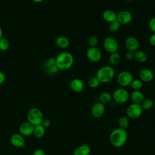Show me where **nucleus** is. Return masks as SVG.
<instances>
[{"mask_svg":"<svg viewBox=\"0 0 155 155\" xmlns=\"http://www.w3.org/2000/svg\"><path fill=\"white\" fill-rule=\"evenodd\" d=\"M139 79L143 83H148L151 82L154 78L153 71L150 68H143L139 72Z\"/></svg>","mask_w":155,"mask_h":155,"instance_id":"14","label":"nucleus"},{"mask_svg":"<svg viewBox=\"0 0 155 155\" xmlns=\"http://www.w3.org/2000/svg\"><path fill=\"white\" fill-rule=\"evenodd\" d=\"M70 87L74 92L80 93L84 88V83L82 79L79 78H74L70 82Z\"/></svg>","mask_w":155,"mask_h":155,"instance_id":"17","label":"nucleus"},{"mask_svg":"<svg viewBox=\"0 0 155 155\" xmlns=\"http://www.w3.org/2000/svg\"><path fill=\"white\" fill-rule=\"evenodd\" d=\"M148 27L152 33H155V16L150 19L148 22Z\"/></svg>","mask_w":155,"mask_h":155,"instance_id":"33","label":"nucleus"},{"mask_svg":"<svg viewBox=\"0 0 155 155\" xmlns=\"http://www.w3.org/2000/svg\"><path fill=\"white\" fill-rule=\"evenodd\" d=\"M154 102L151 98H145L143 101L140 104L143 110H149L153 107Z\"/></svg>","mask_w":155,"mask_h":155,"instance_id":"28","label":"nucleus"},{"mask_svg":"<svg viewBox=\"0 0 155 155\" xmlns=\"http://www.w3.org/2000/svg\"><path fill=\"white\" fill-rule=\"evenodd\" d=\"M134 79L133 76L131 72L127 70L120 71L116 76V81L121 87H127L130 85L132 81Z\"/></svg>","mask_w":155,"mask_h":155,"instance_id":"6","label":"nucleus"},{"mask_svg":"<svg viewBox=\"0 0 155 155\" xmlns=\"http://www.w3.org/2000/svg\"><path fill=\"white\" fill-rule=\"evenodd\" d=\"M12 145L17 148H23L25 145L24 136L20 133H15L12 134L10 139Z\"/></svg>","mask_w":155,"mask_h":155,"instance_id":"16","label":"nucleus"},{"mask_svg":"<svg viewBox=\"0 0 155 155\" xmlns=\"http://www.w3.org/2000/svg\"><path fill=\"white\" fill-rule=\"evenodd\" d=\"M5 81V74L2 72L0 71V85L2 84Z\"/></svg>","mask_w":155,"mask_h":155,"instance_id":"38","label":"nucleus"},{"mask_svg":"<svg viewBox=\"0 0 155 155\" xmlns=\"http://www.w3.org/2000/svg\"><path fill=\"white\" fill-rule=\"evenodd\" d=\"M119 128L126 130L130 125V119L127 116H120L117 121Z\"/></svg>","mask_w":155,"mask_h":155,"instance_id":"26","label":"nucleus"},{"mask_svg":"<svg viewBox=\"0 0 155 155\" xmlns=\"http://www.w3.org/2000/svg\"><path fill=\"white\" fill-rule=\"evenodd\" d=\"M102 16L104 20L108 23L117 21V13L110 9L104 10L102 13Z\"/></svg>","mask_w":155,"mask_h":155,"instance_id":"19","label":"nucleus"},{"mask_svg":"<svg viewBox=\"0 0 155 155\" xmlns=\"http://www.w3.org/2000/svg\"><path fill=\"white\" fill-rule=\"evenodd\" d=\"M120 60H121L120 54L117 51L110 53L108 57L109 62L112 67L117 65L120 63Z\"/></svg>","mask_w":155,"mask_h":155,"instance_id":"24","label":"nucleus"},{"mask_svg":"<svg viewBox=\"0 0 155 155\" xmlns=\"http://www.w3.org/2000/svg\"><path fill=\"white\" fill-rule=\"evenodd\" d=\"M44 68L48 74L51 75L57 74L59 70L56 66L55 58H50L45 62L44 64Z\"/></svg>","mask_w":155,"mask_h":155,"instance_id":"11","label":"nucleus"},{"mask_svg":"<svg viewBox=\"0 0 155 155\" xmlns=\"http://www.w3.org/2000/svg\"><path fill=\"white\" fill-rule=\"evenodd\" d=\"M143 111L140 104L132 103L127 107L126 114L128 118L137 119L142 115Z\"/></svg>","mask_w":155,"mask_h":155,"instance_id":"7","label":"nucleus"},{"mask_svg":"<svg viewBox=\"0 0 155 155\" xmlns=\"http://www.w3.org/2000/svg\"><path fill=\"white\" fill-rule=\"evenodd\" d=\"M111 94L113 100L114 102L117 104H124L127 102L130 98V94L128 90L124 87L116 89Z\"/></svg>","mask_w":155,"mask_h":155,"instance_id":"5","label":"nucleus"},{"mask_svg":"<svg viewBox=\"0 0 155 155\" xmlns=\"http://www.w3.org/2000/svg\"><path fill=\"white\" fill-rule=\"evenodd\" d=\"M2 36H3V31H2V29L0 25V39L2 38Z\"/></svg>","mask_w":155,"mask_h":155,"instance_id":"39","label":"nucleus"},{"mask_svg":"<svg viewBox=\"0 0 155 155\" xmlns=\"http://www.w3.org/2000/svg\"><path fill=\"white\" fill-rule=\"evenodd\" d=\"M55 44L58 47L61 49H65L70 45V41L65 36H59L55 39Z\"/></svg>","mask_w":155,"mask_h":155,"instance_id":"21","label":"nucleus"},{"mask_svg":"<svg viewBox=\"0 0 155 155\" xmlns=\"http://www.w3.org/2000/svg\"><path fill=\"white\" fill-rule=\"evenodd\" d=\"M87 84L90 88L94 89L97 88L100 85L101 82H99V81L98 80L96 76H93L88 79Z\"/></svg>","mask_w":155,"mask_h":155,"instance_id":"27","label":"nucleus"},{"mask_svg":"<svg viewBox=\"0 0 155 155\" xmlns=\"http://www.w3.org/2000/svg\"><path fill=\"white\" fill-rule=\"evenodd\" d=\"M27 120L34 126L41 124L44 119V115L42 112L38 108L33 107L30 108L27 114Z\"/></svg>","mask_w":155,"mask_h":155,"instance_id":"4","label":"nucleus"},{"mask_svg":"<svg viewBox=\"0 0 155 155\" xmlns=\"http://www.w3.org/2000/svg\"><path fill=\"white\" fill-rule=\"evenodd\" d=\"M86 55L88 59L93 63L99 62L102 58V53L97 47H89L87 51Z\"/></svg>","mask_w":155,"mask_h":155,"instance_id":"9","label":"nucleus"},{"mask_svg":"<svg viewBox=\"0 0 155 155\" xmlns=\"http://www.w3.org/2000/svg\"><path fill=\"white\" fill-rule=\"evenodd\" d=\"M105 111V105L100 102H95L91 109V114L94 118H99L102 117Z\"/></svg>","mask_w":155,"mask_h":155,"instance_id":"13","label":"nucleus"},{"mask_svg":"<svg viewBox=\"0 0 155 155\" xmlns=\"http://www.w3.org/2000/svg\"><path fill=\"white\" fill-rule=\"evenodd\" d=\"M103 46L105 50L110 54L117 51L119 48V45L117 40L111 36L105 38L103 42Z\"/></svg>","mask_w":155,"mask_h":155,"instance_id":"8","label":"nucleus"},{"mask_svg":"<svg viewBox=\"0 0 155 155\" xmlns=\"http://www.w3.org/2000/svg\"><path fill=\"white\" fill-rule=\"evenodd\" d=\"M110 141L111 145L116 148L123 147L127 142L128 139V133L126 130L117 128L112 130L109 136Z\"/></svg>","mask_w":155,"mask_h":155,"instance_id":"1","label":"nucleus"},{"mask_svg":"<svg viewBox=\"0 0 155 155\" xmlns=\"http://www.w3.org/2000/svg\"><path fill=\"white\" fill-rule=\"evenodd\" d=\"M125 46L128 51L136 52L139 48V41L134 36H128L125 40Z\"/></svg>","mask_w":155,"mask_h":155,"instance_id":"12","label":"nucleus"},{"mask_svg":"<svg viewBox=\"0 0 155 155\" xmlns=\"http://www.w3.org/2000/svg\"><path fill=\"white\" fill-rule=\"evenodd\" d=\"M148 41L151 46L155 47V33H153L149 37Z\"/></svg>","mask_w":155,"mask_h":155,"instance_id":"35","label":"nucleus"},{"mask_svg":"<svg viewBox=\"0 0 155 155\" xmlns=\"http://www.w3.org/2000/svg\"><path fill=\"white\" fill-rule=\"evenodd\" d=\"M130 97L133 101V103L137 104H141L145 98L144 94L140 90H133L130 94Z\"/></svg>","mask_w":155,"mask_h":155,"instance_id":"18","label":"nucleus"},{"mask_svg":"<svg viewBox=\"0 0 155 155\" xmlns=\"http://www.w3.org/2000/svg\"><path fill=\"white\" fill-rule=\"evenodd\" d=\"M115 76V71L111 65H104L96 71V76L102 84H108L113 81Z\"/></svg>","mask_w":155,"mask_h":155,"instance_id":"3","label":"nucleus"},{"mask_svg":"<svg viewBox=\"0 0 155 155\" xmlns=\"http://www.w3.org/2000/svg\"><path fill=\"white\" fill-rule=\"evenodd\" d=\"M45 133V128L41 124L36 125L34 127L33 134L37 138L42 137Z\"/></svg>","mask_w":155,"mask_h":155,"instance_id":"25","label":"nucleus"},{"mask_svg":"<svg viewBox=\"0 0 155 155\" xmlns=\"http://www.w3.org/2000/svg\"><path fill=\"white\" fill-rule=\"evenodd\" d=\"M133 19V14L127 10H122L117 14V21L120 25H127L132 21Z\"/></svg>","mask_w":155,"mask_h":155,"instance_id":"10","label":"nucleus"},{"mask_svg":"<svg viewBox=\"0 0 155 155\" xmlns=\"http://www.w3.org/2000/svg\"><path fill=\"white\" fill-rule=\"evenodd\" d=\"M56 64L59 70H67L73 65L74 57L68 51L60 53L55 58Z\"/></svg>","mask_w":155,"mask_h":155,"instance_id":"2","label":"nucleus"},{"mask_svg":"<svg viewBox=\"0 0 155 155\" xmlns=\"http://www.w3.org/2000/svg\"><path fill=\"white\" fill-rule=\"evenodd\" d=\"M87 42L89 45V47H97L99 42L98 38L95 35H91L88 38Z\"/></svg>","mask_w":155,"mask_h":155,"instance_id":"31","label":"nucleus"},{"mask_svg":"<svg viewBox=\"0 0 155 155\" xmlns=\"http://www.w3.org/2000/svg\"><path fill=\"white\" fill-rule=\"evenodd\" d=\"M33 155H45V152L42 149H36L33 153Z\"/></svg>","mask_w":155,"mask_h":155,"instance_id":"37","label":"nucleus"},{"mask_svg":"<svg viewBox=\"0 0 155 155\" xmlns=\"http://www.w3.org/2000/svg\"><path fill=\"white\" fill-rule=\"evenodd\" d=\"M99 102L103 104L104 105L108 104L111 102L113 100L112 98V94L107 91H104L102 92L98 97Z\"/></svg>","mask_w":155,"mask_h":155,"instance_id":"22","label":"nucleus"},{"mask_svg":"<svg viewBox=\"0 0 155 155\" xmlns=\"http://www.w3.org/2000/svg\"><path fill=\"white\" fill-rule=\"evenodd\" d=\"M91 148L87 144H82L78 147L73 151V155H90Z\"/></svg>","mask_w":155,"mask_h":155,"instance_id":"20","label":"nucleus"},{"mask_svg":"<svg viewBox=\"0 0 155 155\" xmlns=\"http://www.w3.org/2000/svg\"><path fill=\"white\" fill-rule=\"evenodd\" d=\"M125 57L127 61H131L133 59H134V53L131 51H127V53H125Z\"/></svg>","mask_w":155,"mask_h":155,"instance_id":"34","label":"nucleus"},{"mask_svg":"<svg viewBox=\"0 0 155 155\" xmlns=\"http://www.w3.org/2000/svg\"><path fill=\"white\" fill-rule=\"evenodd\" d=\"M33 2H36V3H39V2H42L44 0H32Z\"/></svg>","mask_w":155,"mask_h":155,"instance_id":"40","label":"nucleus"},{"mask_svg":"<svg viewBox=\"0 0 155 155\" xmlns=\"http://www.w3.org/2000/svg\"><path fill=\"white\" fill-rule=\"evenodd\" d=\"M125 1H127V2H130V1H132V0H124Z\"/></svg>","mask_w":155,"mask_h":155,"instance_id":"41","label":"nucleus"},{"mask_svg":"<svg viewBox=\"0 0 155 155\" xmlns=\"http://www.w3.org/2000/svg\"><path fill=\"white\" fill-rule=\"evenodd\" d=\"M130 86L133 90H140L143 87V82L139 79H134L132 81Z\"/></svg>","mask_w":155,"mask_h":155,"instance_id":"29","label":"nucleus"},{"mask_svg":"<svg viewBox=\"0 0 155 155\" xmlns=\"http://www.w3.org/2000/svg\"><path fill=\"white\" fill-rule=\"evenodd\" d=\"M41 125L42 126H44L45 128H47L49 127L51 125V122L48 119H44L42 120V122H41Z\"/></svg>","mask_w":155,"mask_h":155,"instance_id":"36","label":"nucleus"},{"mask_svg":"<svg viewBox=\"0 0 155 155\" xmlns=\"http://www.w3.org/2000/svg\"><path fill=\"white\" fill-rule=\"evenodd\" d=\"M134 59L139 63H144L148 59V54L144 51L138 50L134 52Z\"/></svg>","mask_w":155,"mask_h":155,"instance_id":"23","label":"nucleus"},{"mask_svg":"<svg viewBox=\"0 0 155 155\" xmlns=\"http://www.w3.org/2000/svg\"><path fill=\"white\" fill-rule=\"evenodd\" d=\"M120 25H121L119 23V22L117 21H115L109 23L108 29L111 32H113V33L116 32L119 30Z\"/></svg>","mask_w":155,"mask_h":155,"instance_id":"32","label":"nucleus"},{"mask_svg":"<svg viewBox=\"0 0 155 155\" xmlns=\"http://www.w3.org/2000/svg\"><path fill=\"white\" fill-rule=\"evenodd\" d=\"M34 125H32L29 122H22L19 127V130L20 134L23 136H30L33 134L34 131Z\"/></svg>","mask_w":155,"mask_h":155,"instance_id":"15","label":"nucleus"},{"mask_svg":"<svg viewBox=\"0 0 155 155\" xmlns=\"http://www.w3.org/2000/svg\"><path fill=\"white\" fill-rule=\"evenodd\" d=\"M10 47V42L8 40L5 38L0 39V50L6 51Z\"/></svg>","mask_w":155,"mask_h":155,"instance_id":"30","label":"nucleus"}]
</instances>
